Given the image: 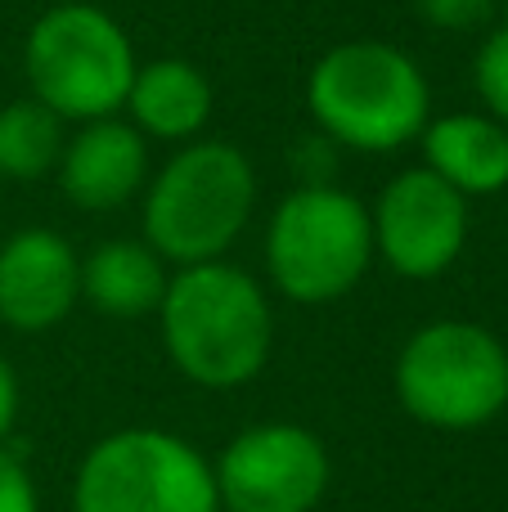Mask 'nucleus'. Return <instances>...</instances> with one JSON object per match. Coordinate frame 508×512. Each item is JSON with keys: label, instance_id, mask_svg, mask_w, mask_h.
I'll use <instances>...</instances> for the list:
<instances>
[{"label": "nucleus", "instance_id": "obj_1", "mask_svg": "<svg viewBox=\"0 0 508 512\" xmlns=\"http://www.w3.org/2000/svg\"><path fill=\"white\" fill-rule=\"evenodd\" d=\"M158 315L171 364L198 387L234 391L266 369L275 319L266 292L239 265H185L167 279Z\"/></svg>", "mask_w": 508, "mask_h": 512}, {"label": "nucleus", "instance_id": "obj_2", "mask_svg": "<svg viewBox=\"0 0 508 512\" xmlns=\"http://www.w3.org/2000/svg\"><path fill=\"white\" fill-rule=\"evenodd\" d=\"M306 108L329 140L360 153H396L432 122V90L405 50L347 41L311 68Z\"/></svg>", "mask_w": 508, "mask_h": 512}, {"label": "nucleus", "instance_id": "obj_3", "mask_svg": "<svg viewBox=\"0 0 508 512\" xmlns=\"http://www.w3.org/2000/svg\"><path fill=\"white\" fill-rule=\"evenodd\" d=\"M252 203H257V176L243 149L225 140L185 144L149 185L144 243L180 270L221 261L248 225Z\"/></svg>", "mask_w": 508, "mask_h": 512}, {"label": "nucleus", "instance_id": "obj_4", "mask_svg": "<svg viewBox=\"0 0 508 512\" xmlns=\"http://www.w3.org/2000/svg\"><path fill=\"white\" fill-rule=\"evenodd\" d=\"M23 68L32 99L59 122H104L126 108V90L140 63L113 14L90 0H72L32 23Z\"/></svg>", "mask_w": 508, "mask_h": 512}, {"label": "nucleus", "instance_id": "obj_5", "mask_svg": "<svg viewBox=\"0 0 508 512\" xmlns=\"http://www.w3.org/2000/svg\"><path fill=\"white\" fill-rule=\"evenodd\" d=\"M401 409L437 432H473L508 405V351L482 324L437 319L401 346Z\"/></svg>", "mask_w": 508, "mask_h": 512}, {"label": "nucleus", "instance_id": "obj_6", "mask_svg": "<svg viewBox=\"0 0 508 512\" xmlns=\"http://www.w3.org/2000/svg\"><path fill=\"white\" fill-rule=\"evenodd\" d=\"M374 261V225L356 194L333 185L293 189L266 230V270L288 301L324 306L365 279Z\"/></svg>", "mask_w": 508, "mask_h": 512}, {"label": "nucleus", "instance_id": "obj_7", "mask_svg": "<svg viewBox=\"0 0 508 512\" xmlns=\"http://www.w3.org/2000/svg\"><path fill=\"white\" fill-rule=\"evenodd\" d=\"M72 512H221L212 463L176 432L122 427L86 450Z\"/></svg>", "mask_w": 508, "mask_h": 512}, {"label": "nucleus", "instance_id": "obj_8", "mask_svg": "<svg viewBox=\"0 0 508 512\" xmlns=\"http://www.w3.org/2000/svg\"><path fill=\"white\" fill-rule=\"evenodd\" d=\"M221 512H315L333 463L324 441L297 423H257L212 463Z\"/></svg>", "mask_w": 508, "mask_h": 512}, {"label": "nucleus", "instance_id": "obj_9", "mask_svg": "<svg viewBox=\"0 0 508 512\" xmlns=\"http://www.w3.org/2000/svg\"><path fill=\"white\" fill-rule=\"evenodd\" d=\"M374 252L401 279H437L459 261L468 239V198L455 194L437 171L410 167L378 194Z\"/></svg>", "mask_w": 508, "mask_h": 512}, {"label": "nucleus", "instance_id": "obj_10", "mask_svg": "<svg viewBox=\"0 0 508 512\" xmlns=\"http://www.w3.org/2000/svg\"><path fill=\"white\" fill-rule=\"evenodd\" d=\"M81 297V261L54 230H18L0 248V324L45 333L63 324Z\"/></svg>", "mask_w": 508, "mask_h": 512}, {"label": "nucleus", "instance_id": "obj_11", "mask_svg": "<svg viewBox=\"0 0 508 512\" xmlns=\"http://www.w3.org/2000/svg\"><path fill=\"white\" fill-rule=\"evenodd\" d=\"M144 171H149L144 135L117 117H104V122H86L77 140L63 144L59 189L81 212H113L140 194Z\"/></svg>", "mask_w": 508, "mask_h": 512}, {"label": "nucleus", "instance_id": "obj_12", "mask_svg": "<svg viewBox=\"0 0 508 512\" xmlns=\"http://www.w3.org/2000/svg\"><path fill=\"white\" fill-rule=\"evenodd\" d=\"M423 158L455 194H500L508 185V126L482 113H450L423 126Z\"/></svg>", "mask_w": 508, "mask_h": 512}, {"label": "nucleus", "instance_id": "obj_13", "mask_svg": "<svg viewBox=\"0 0 508 512\" xmlns=\"http://www.w3.org/2000/svg\"><path fill=\"white\" fill-rule=\"evenodd\" d=\"M126 108L140 135L153 140H194L212 117V81L185 59H153L135 68Z\"/></svg>", "mask_w": 508, "mask_h": 512}, {"label": "nucleus", "instance_id": "obj_14", "mask_svg": "<svg viewBox=\"0 0 508 512\" xmlns=\"http://www.w3.org/2000/svg\"><path fill=\"white\" fill-rule=\"evenodd\" d=\"M167 270L149 243L108 239L81 261V297L108 319H140L162 306Z\"/></svg>", "mask_w": 508, "mask_h": 512}, {"label": "nucleus", "instance_id": "obj_15", "mask_svg": "<svg viewBox=\"0 0 508 512\" xmlns=\"http://www.w3.org/2000/svg\"><path fill=\"white\" fill-rule=\"evenodd\" d=\"M63 158V122L36 99H18V104L0 108V176L27 180L45 176L59 167Z\"/></svg>", "mask_w": 508, "mask_h": 512}, {"label": "nucleus", "instance_id": "obj_16", "mask_svg": "<svg viewBox=\"0 0 508 512\" xmlns=\"http://www.w3.org/2000/svg\"><path fill=\"white\" fill-rule=\"evenodd\" d=\"M473 81H477V95H482V104L491 108V117L500 126H508V23L495 27V32L482 41V50H477Z\"/></svg>", "mask_w": 508, "mask_h": 512}, {"label": "nucleus", "instance_id": "obj_17", "mask_svg": "<svg viewBox=\"0 0 508 512\" xmlns=\"http://www.w3.org/2000/svg\"><path fill=\"white\" fill-rule=\"evenodd\" d=\"M419 18L441 32H473L495 14V0H414Z\"/></svg>", "mask_w": 508, "mask_h": 512}, {"label": "nucleus", "instance_id": "obj_18", "mask_svg": "<svg viewBox=\"0 0 508 512\" xmlns=\"http://www.w3.org/2000/svg\"><path fill=\"white\" fill-rule=\"evenodd\" d=\"M0 512H36V486L23 459L0 445Z\"/></svg>", "mask_w": 508, "mask_h": 512}, {"label": "nucleus", "instance_id": "obj_19", "mask_svg": "<svg viewBox=\"0 0 508 512\" xmlns=\"http://www.w3.org/2000/svg\"><path fill=\"white\" fill-rule=\"evenodd\" d=\"M18 373H14V364L0 355V445L14 436V423H18Z\"/></svg>", "mask_w": 508, "mask_h": 512}, {"label": "nucleus", "instance_id": "obj_20", "mask_svg": "<svg viewBox=\"0 0 508 512\" xmlns=\"http://www.w3.org/2000/svg\"><path fill=\"white\" fill-rule=\"evenodd\" d=\"M54 5H72V0H54Z\"/></svg>", "mask_w": 508, "mask_h": 512}]
</instances>
